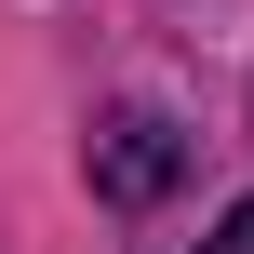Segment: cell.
Instances as JSON below:
<instances>
[{"label": "cell", "mask_w": 254, "mask_h": 254, "mask_svg": "<svg viewBox=\"0 0 254 254\" xmlns=\"http://www.w3.org/2000/svg\"><path fill=\"white\" fill-rule=\"evenodd\" d=\"M201 254H254V201H228V214H214V241Z\"/></svg>", "instance_id": "2"}, {"label": "cell", "mask_w": 254, "mask_h": 254, "mask_svg": "<svg viewBox=\"0 0 254 254\" xmlns=\"http://www.w3.org/2000/svg\"><path fill=\"white\" fill-rule=\"evenodd\" d=\"M80 161H94V201H121V214H147V201L188 188V134H174L161 107H107Z\"/></svg>", "instance_id": "1"}]
</instances>
